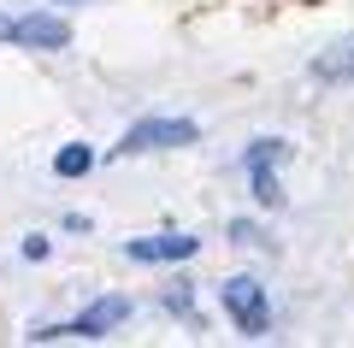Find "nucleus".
<instances>
[{
    "label": "nucleus",
    "mask_w": 354,
    "mask_h": 348,
    "mask_svg": "<svg viewBox=\"0 0 354 348\" xmlns=\"http://www.w3.org/2000/svg\"><path fill=\"white\" fill-rule=\"evenodd\" d=\"M218 295H225V313L236 319L242 336H266V284H254V277H225Z\"/></svg>",
    "instance_id": "f257e3e1"
},
{
    "label": "nucleus",
    "mask_w": 354,
    "mask_h": 348,
    "mask_svg": "<svg viewBox=\"0 0 354 348\" xmlns=\"http://www.w3.org/2000/svg\"><path fill=\"white\" fill-rule=\"evenodd\" d=\"M201 248L195 237H153V242H130V260H142V266H160V260H189V254Z\"/></svg>",
    "instance_id": "39448f33"
},
{
    "label": "nucleus",
    "mask_w": 354,
    "mask_h": 348,
    "mask_svg": "<svg viewBox=\"0 0 354 348\" xmlns=\"http://www.w3.org/2000/svg\"><path fill=\"white\" fill-rule=\"evenodd\" d=\"M88 165H95V154H88L83 142H71V148H59V160H53V172H59V177H83Z\"/></svg>",
    "instance_id": "6e6552de"
},
{
    "label": "nucleus",
    "mask_w": 354,
    "mask_h": 348,
    "mask_svg": "<svg viewBox=\"0 0 354 348\" xmlns=\"http://www.w3.org/2000/svg\"><path fill=\"white\" fill-rule=\"evenodd\" d=\"M0 42H24V48H65L71 42V24L53 12H24V18H6V36Z\"/></svg>",
    "instance_id": "20e7f679"
},
{
    "label": "nucleus",
    "mask_w": 354,
    "mask_h": 348,
    "mask_svg": "<svg viewBox=\"0 0 354 348\" xmlns=\"http://www.w3.org/2000/svg\"><path fill=\"white\" fill-rule=\"evenodd\" d=\"M313 71L325 77V83H337V77H354V42H337L325 59H313Z\"/></svg>",
    "instance_id": "0eeeda50"
},
{
    "label": "nucleus",
    "mask_w": 354,
    "mask_h": 348,
    "mask_svg": "<svg viewBox=\"0 0 354 348\" xmlns=\"http://www.w3.org/2000/svg\"><path fill=\"white\" fill-rule=\"evenodd\" d=\"M130 313V301L124 295H101L95 307L83 313V319H71V324H53V331H36V342H53V336H106L118 319Z\"/></svg>",
    "instance_id": "7ed1b4c3"
},
{
    "label": "nucleus",
    "mask_w": 354,
    "mask_h": 348,
    "mask_svg": "<svg viewBox=\"0 0 354 348\" xmlns=\"http://www.w3.org/2000/svg\"><path fill=\"white\" fill-rule=\"evenodd\" d=\"M183 142H195L189 118H142V125H130V136L118 142V154H153V148H183Z\"/></svg>",
    "instance_id": "f03ea898"
},
{
    "label": "nucleus",
    "mask_w": 354,
    "mask_h": 348,
    "mask_svg": "<svg viewBox=\"0 0 354 348\" xmlns=\"http://www.w3.org/2000/svg\"><path fill=\"white\" fill-rule=\"evenodd\" d=\"M254 172V201H266V207H278L283 189H278V160H248Z\"/></svg>",
    "instance_id": "423d86ee"
}]
</instances>
